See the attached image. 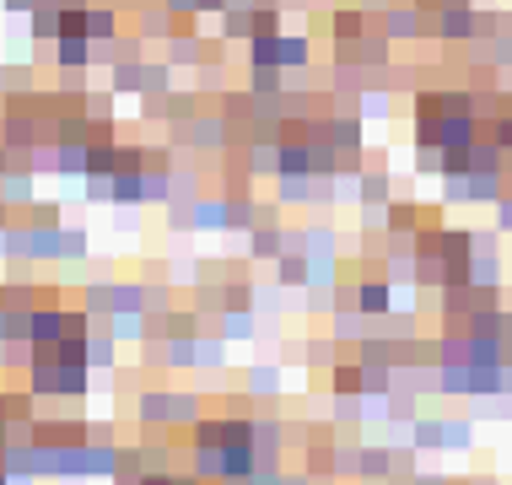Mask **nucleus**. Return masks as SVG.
<instances>
[{
    "label": "nucleus",
    "instance_id": "obj_1",
    "mask_svg": "<svg viewBox=\"0 0 512 485\" xmlns=\"http://www.w3.org/2000/svg\"><path fill=\"white\" fill-rule=\"evenodd\" d=\"M351 302H356V313H367V318L394 313V291H389V281H362V286L351 291Z\"/></svg>",
    "mask_w": 512,
    "mask_h": 485
},
{
    "label": "nucleus",
    "instance_id": "obj_2",
    "mask_svg": "<svg viewBox=\"0 0 512 485\" xmlns=\"http://www.w3.org/2000/svg\"><path fill=\"white\" fill-rule=\"evenodd\" d=\"M27 329H33V340H38V345H60V335H65V313L38 308L33 318H27Z\"/></svg>",
    "mask_w": 512,
    "mask_h": 485
},
{
    "label": "nucleus",
    "instance_id": "obj_3",
    "mask_svg": "<svg viewBox=\"0 0 512 485\" xmlns=\"http://www.w3.org/2000/svg\"><path fill=\"white\" fill-rule=\"evenodd\" d=\"M335 394L340 399H362V388H367V367H335Z\"/></svg>",
    "mask_w": 512,
    "mask_h": 485
},
{
    "label": "nucleus",
    "instance_id": "obj_4",
    "mask_svg": "<svg viewBox=\"0 0 512 485\" xmlns=\"http://www.w3.org/2000/svg\"><path fill=\"white\" fill-rule=\"evenodd\" d=\"M442 33H448V38H459V33H475V17H469L464 6H453L448 17H442Z\"/></svg>",
    "mask_w": 512,
    "mask_h": 485
},
{
    "label": "nucleus",
    "instance_id": "obj_5",
    "mask_svg": "<svg viewBox=\"0 0 512 485\" xmlns=\"http://www.w3.org/2000/svg\"><path fill=\"white\" fill-rule=\"evenodd\" d=\"M335 38L345 44V38H362V11H340L335 17Z\"/></svg>",
    "mask_w": 512,
    "mask_h": 485
},
{
    "label": "nucleus",
    "instance_id": "obj_6",
    "mask_svg": "<svg viewBox=\"0 0 512 485\" xmlns=\"http://www.w3.org/2000/svg\"><path fill=\"white\" fill-rule=\"evenodd\" d=\"M415 448H442V421H415Z\"/></svg>",
    "mask_w": 512,
    "mask_h": 485
},
{
    "label": "nucleus",
    "instance_id": "obj_7",
    "mask_svg": "<svg viewBox=\"0 0 512 485\" xmlns=\"http://www.w3.org/2000/svg\"><path fill=\"white\" fill-rule=\"evenodd\" d=\"M281 281H286V286L308 281V259H281Z\"/></svg>",
    "mask_w": 512,
    "mask_h": 485
},
{
    "label": "nucleus",
    "instance_id": "obj_8",
    "mask_svg": "<svg viewBox=\"0 0 512 485\" xmlns=\"http://www.w3.org/2000/svg\"><path fill=\"white\" fill-rule=\"evenodd\" d=\"M335 141L356 151V146H362V124H356V119H351V124H335Z\"/></svg>",
    "mask_w": 512,
    "mask_h": 485
},
{
    "label": "nucleus",
    "instance_id": "obj_9",
    "mask_svg": "<svg viewBox=\"0 0 512 485\" xmlns=\"http://www.w3.org/2000/svg\"><path fill=\"white\" fill-rule=\"evenodd\" d=\"M415 485H448L442 475H415Z\"/></svg>",
    "mask_w": 512,
    "mask_h": 485
},
{
    "label": "nucleus",
    "instance_id": "obj_10",
    "mask_svg": "<svg viewBox=\"0 0 512 485\" xmlns=\"http://www.w3.org/2000/svg\"><path fill=\"white\" fill-rule=\"evenodd\" d=\"M0 485H6V475H0Z\"/></svg>",
    "mask_w": 512,
    "mask_h": 485
}]
</instances>
